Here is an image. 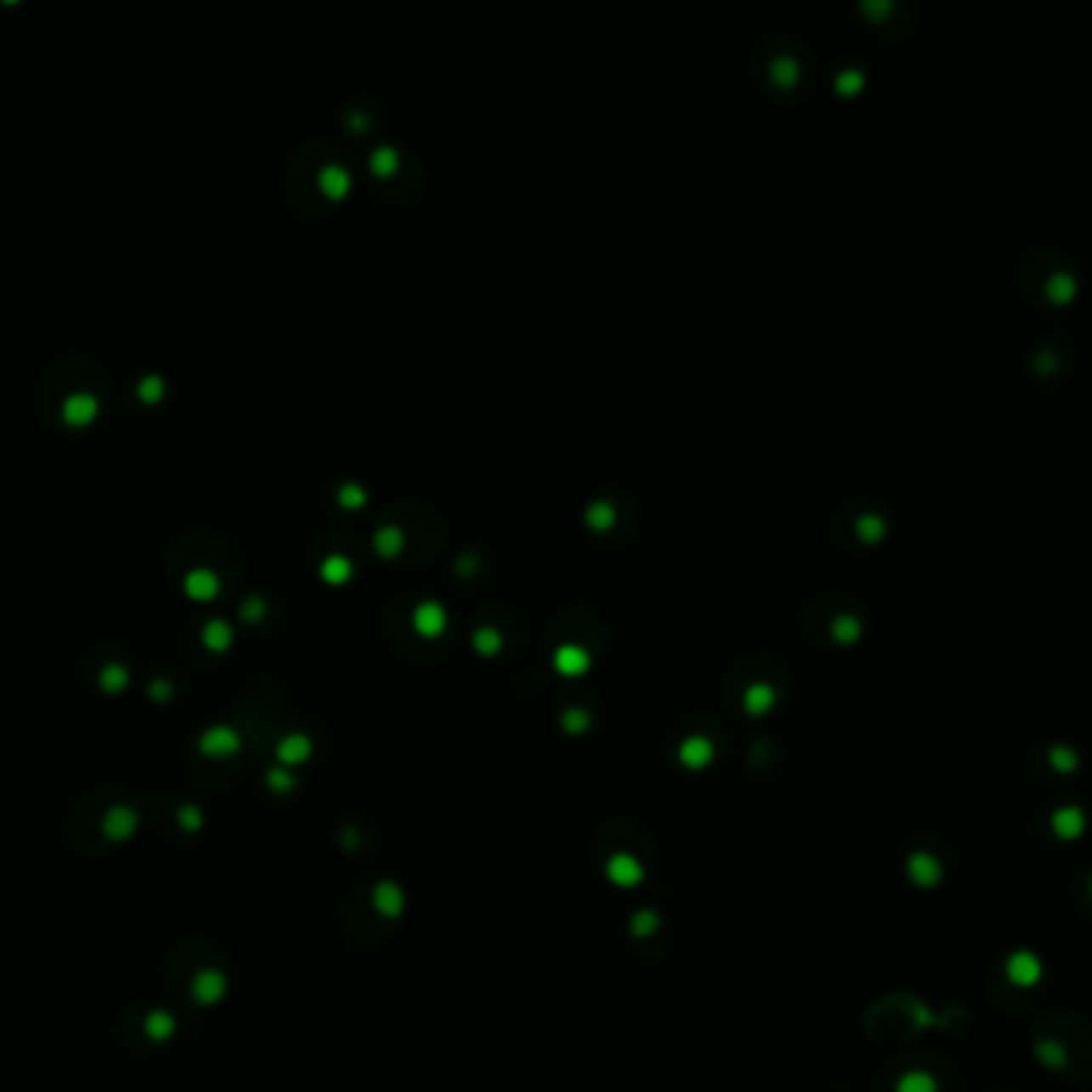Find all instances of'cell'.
Here are the masks:
<instances>
[{
  "instance_id": "obj_12",
  "label": "cell",
  "mask_w": 1092,
  "mask_h": 1092,
  "mask_svg": "<svg viewBox=\"0 0 1092 1092\" xmlns=\"http://www.w3.org/2000/svg\"><path fill=\"white\" fill-rule=\"evenodd\" d=\"M769 702H772V692L766 689V686H760V689L750 692L747 708L753 711V715H760V711H766V708H769Z\"/></svg>"
},
{
  "instance_id": "obj_8",
  "label": "cell",
  "mask_w": 1092,
  "mask_h": 1092,
  "mask_svg": "<svg viewBox=\"0 0 1092 1092\" xmlns=\"http://www.w3.org/2000/svg\"><path fill=\"white\" fill-rule=\"evenodd\" d=\"M631 932H635L637 939H650L657 929H660V913L657 910H637L635 916H631Z\"/></svg>"
},
{
  "instance_id": "obj_3",
  "label": "cell",
  "mask_w": 1092,
  "mask_h": 1092,
  "mask_svg": "<svg viewBox=\"0 0 1092 1092\" xmlns=\"http://www.w3.org/2000/svg\"><path fill=\"white\" fill-rule=\"evenodd\" d=\"M907 874L916 887H936L942 881V862L929 852H913L907 858Z\"/></svg>"
},
{
  "instance_id": "obj_10",
  "label": "cell",
  "mask_w": 1092,
  "mask_h": 1092,
  "mask_svg": "<svg viewBox=\"0 0 1092 1092\" xmlns=\"http://www.w3.org/2000/svg\"><path fill=\"white\" fill-rule=\"evenodd\" d=\"M897 1092H936V1079L929 1073H907V1077L897 1083Z\"/></svg>"
},
{
  "instance_id": "obj_15",
  "label": "cell",
  "mask_w": 1092,
  "mask_h": 1092,
  "mask_svg": "<svg viewBox=\"0 0 1092 1092\" xmlns=\"http://www.w3.org/2000/svg\"><path fill=\"white\" fill-rule=\"evenodd\" d=\"M346 570H349V567H346L343 557H331V561H327V570H324V574H327V580H337V583H340V580H343V577H346Z\"/></svg>"
},
{
  "instance_id": "obj_13",
  "label": "cell",
  "mask_w": 1092,
  "mask_h": 1092,
  "mask_svg": "<svg viewBox=\"0 0 1092 1092\" xmlns=\"http://www.w3.org/2000/svg\"><path fill=\"white\" fill-rule=\"evenodd\" d=\"M1051 766H1054V769H1061V772H1070V769L1077 766V756H1073V750L1057 747L1051 753Z\"/></svg>"
},
{
  "instance_id": "obj_14",
  "label": "cell",
  "mask_w": 1092,
  "mask_h": 1092,
  "mask_svg": "<svg viewBox=\"0 0 1092 1092\" xmlns=\"http://www.w3.org/2000/svg\"><path fill=\"white\" fill-rule=\"evenodd\" d=\"M557 666H561L564 673H577V670H583V654H577V650H567V654H561V657H557Z\"/></svg>"
},
{
  "instance_id": "obj_1",
  "label": "cell",
  "mask_w": 1092,
  "mask_h": 1092,
  "mask_svg": "<svg viewBox=\"0 0 1092 1092\" xmlns=\"http://www.w3.org/2000/svg\"><path fill=\"white\" fill-rule=\"evenodd\" d=\"M606 878L615 887H637L644 881V865L628 852H615L606 862Z\"/></svg>"
},
{
  "instance_id": "obj_5",
  "label": "cell",
  "mask_w": 1092,
  "mask_h": 1092,
  "mask_svg": "<svg viewBox=\"0 0 1092 1092\" xmlns=\"http://www.w3.org/2000/svg\"><path fill=\"white\" fill-rule=\"evenodd\" d=\"M1083 823H1086V820H1083V811L1073 807V804H1070V807H1061V811L1051 817V827L1061 840H1077L1079 833H1083Z\"/></svg>"
},
{
  "instance_id": "obj_7",
  "label": "cell",
  "mask_w": 1092,
  "mask_h": 1092,
  "mask_svg": "<svg viewBox=\"0 0 1092 1092\" xmlns=\"http://www.w3.org/2000/svg\"><path fill=\"white\" fill-rule=\"evenodd\" d=\"M215 590H218V580L208 570H195L186 577V593L193 599H208V596H215Z\"/></svg>"
},
{
  "instance_id": "obj_4",
  "label": "cell",
  "mask_w": 1092,
  "mask_h": 1092,
  "mask_svg": "<svg viewBox=\"0 0 1092 1092\" xmlns=\"http://www.w3.org/2000/svg\"><path fill=\"white\" fill-rule=\"evenodd\" d=\"M715 756V747L708 744L705 737H689L682 747H679V762L689 766V769H705L708 762Z\"/></svg>"
},
{
  "instance_id": "obj_11",
  "label": "cell",
  "mask_w": 1092,
  "mask_h": 1092,
  "mask_svg": "<svg viewBox=\"0 0 1092 1092\" xmlns=\"http://www.w3.org/2000/svg\"><path fill=\"white\" fill-rule=\"evenodd\" d=\"M320 186L327 190V195H333V199H340V195L346 193V173L343 170H324V177H320Z\"/></svg>"
},
{
  "instance_id": "obj_2",
  "label": "cell",
  "mask_w": 1092,
  "mask_h": 1092,
  "mask_svg": "<svg viewBox=\"0 0 1092 1092\" xmlns=\"http://www.w3.org/2000/svg\"><path fill=\"white\" fill-rule=\"evenodd\" d=\"M1041 961H1038V954H1032V952H1016V954H1010V961H1006V977H1010V983H1016V987H1035L1038 981H1041Z\"/></svg>"
},
{
  "instance_id": "obj_6",
  "label": "cell",
  "mask_w": 1092,
  "mask_h": 1092,
  "mask_svg": "<svg viewBox=\"0 0 1092 1092\" xmlns=\"http://www.w3.org/2000/svg\"><path fill=\"white\" fill-rule=\"evenodd\" d=\"M93 416H97V401L87 398V394H74V398L65 404V420H68L71 427H83V423H90Z\"/></svg>"
},
{
  "instance_id": "obj_9",
  "label": "cell",
  "mask_w": 1092,
  "mask_h": 1092,
  "mask_svg": "<svg viewBox=\"0 0 1092 1092\" xmlns=\"http://www.w3.org/2000/svg\"><path fill=\"white\" fill-rule=\"evenodd\" d=\"M1035 1054H1038V1061L1044 1067H1051V1070H1061V1067H1067V1051L1057 1044V1041H1041L1035 1048Z\"/></svg>"
},
{
  "instance_id": "obj_16",
  "label": "cell",
  "mask_w": 1092,
  "mask_h": 1092,
  "mask_svg": "<svg viewBox=\"0 0 1092 1092\" xmlns=\"http://www.w3.org/2000/svg\"><path fill=\"white\" fill-rule=\"evenodd\" d=\"M564 727L570 733H580L583 727H586V715H583V711H570V715L564 718Z\"/></svg>"
}]
</instances>
